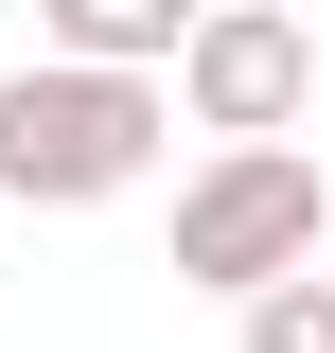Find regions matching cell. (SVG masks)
Here are the masks:
<instances>
[{"label": "cell", "instance_id": "obj_1", "mask_svg": "<svg viewBox=\"0 0 335 353\" xmlns=\"http://www.w3.org/2000/svg\"><path fill=\"white\" fill-rule=\"evenodd\" d=\"M141 159H159V88H124V71H53V53L0 88V194H36V212H106Z\"/></svg>", "mask_w": 335, "mask_h": 353}, {"label": "cell", "instance_id": "obj_2", "mask_svg": "<svg viewBox=\"0 0 335 353\" xmlns=\"http://www.w3.org/2000/svg\"><path fill=\"white\" fill-rule=\"evenodd\" d=\"M300 265H318V159H300V141H247V159H212L194 194H176V283L265 301Z\"/></svg>", "mask_w": 335, "mask_h": 353}, {"label": "cell", "instance_id": "obj_3", "mask_svg": "<svg viewBox=\"0 0 335 353\" xmlns=\"http://www.w3.org/2000/svg\"><path fill=\"white\" fill-rule=\"evenodd\" d=\"M176 106L212 124V159H247V141H283L318 106V36H300L283 0H212L194 36H176Z\"/></svg>", "mask_w": 335, "mask_h": 353}, {"label": "cell", "instance_id": "obj_4", "mask_svg": "<svg viewBox=\"0 0 335 353\" xmlns=\"http://www.w3.org/2000/svg\"><path fill=\"white\" fill-rule=\"evenodd\" d=\"M247 353H335V283H318V265L247 301Z\"/></svg>", "mask_w": 335, "mask_h": 353}]
</instances>
